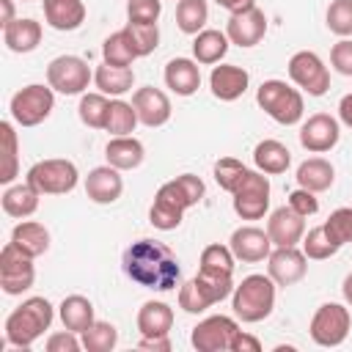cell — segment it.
I'll list each match as a JSON object with an SVG mask.
<instances>
[{"label": "cell", "mask_w": 352, "mask_h": 352, "mask_svg": "<svg viewBox=\"0 0 352 352\" xmlns=\"http://www.w3.org/2000/svg\"><path fill=\"white\" fill-rule=\"evenodd\" d=\"M124 272L138 286L154 292H170L179 286L182 267L176 253L157 239H138L124 250Z\"/></svg>", "instance_id": "obj_1"}, {"label": "cell", "mask_w": 352, "mask_h": 352, "mask_svg": "<svg viewBox=\"0 0 352 352\" xmlns=\"http://www.w3.org/2000/svg\"><path fill=\"white\" fill-rule=\"evenodd\" d=\"M201 198H204V182L192 173H182L157 190L154 204L148 209V223L160 231H173L179 228L184 212L195 206Z\"/></svg>", "instance_id": "obj_2"}, {"label": "cell", "mask_w": 352, "mask_h": 352, "mask_svg": "<svg viewBox=\"0 0 352 352\" xmlns=\"http://www.w3.org/2000/svg\"><path fill=\"white\" fill-rule=\"evenodd\" d=\"M52 324V305L44 297H30L25 300L19 308H14L6 319V341L11 346L28 349L33 346V341L50 330Z\"/></svg>", "instance_id": "obj_3"}, {"label": "cell", "mask_w": 352, "mask_h": 352, "mask_svg": "<svg viewBox=\"0 0 352 352\" xmlns=\"http://www.w3.org/2000/svg\"><path fill=\"white\" fill-rule=\"evenodd\" d=\"M234 272H214V270H198L195 278H190L187 283H182L179 289V308H184L187 314H201L209 305L226 300L234 289L231 283Z\"/></svg>", "instance_id": "obj_4"}, {"label": "cell", "mask_w": 352, "mask_h": 352, "mask_svg": "<svg viewBox=\"0 0 352 352\" xmlns=\"http://www.w3.org/2000/svg\"><path fill=\"white\" fill-rule=\"evenodd\" d=\"M231 308L242 322H261L275 308V280L270 275H248L234 286Z\"/></svg>", "instance_id": "obj_5"}, {"label": "cell", "mask_w": 352, "mask_h": 352, "mask_svg": "<svg viewBox=\"0 0 352 352\" xmlns=\"http://www.w3.org/2000/svg\"><path fill=\"white\" fill-rule=\"evenodd\" d=\"M256 102H258V107H261L272 121H278V124H283V126L297 124V121L302 118V110H305L300 91L292 88V85H286L283 80H264V82L258 85Z\"/></svg>", "instance_id": "obj_6"}, {"label": "cell", "mask_w": 352, "mask_h": 352, "mask_svg": "<svg viewBox=\"0 0 352 352\" xmlns=\"http://www.w3.org/2000/svg\"><path fill=\"white\" fill-rule=\"evenodd\" d=\"M231 195L234 212L242 220H258L270 209V179L261 170H245Z\"/></svg>", "instance_id": "obj_7"}, {"label": "cell", "mask_w": 352, "mask_h": 352, "mask_svg": "<svg viewBox=\"0 0 352 352\" xmlns=\"http://www.w3.org/2000/svg\"><path fill=\"white\" fill-rule=\"evenodd\" d=\"M77 165L72 160H41L28 170V184L41 195H63L77 187Z\"/></svg>", "instance_id": "obj_8"}, {"label": "cell", "mask_w": 352, "mask_h": 352, "mask_svg": "<svg viewBox=\"0 0 352 352\" xmlns=\"http://www.w3.org/2000/svg\"><path fill=\"white\" fill-rule=\"evenodd\" d=\"M55 107V96L50 85H25L11 96V118L19 126H36L41 124Z\"/></svg>", "instance_id": "obj_9"}, {"label": "cell", "mask_w": 352, "mask_h": 352, "mask_svg": "<svg viewBox=\"0 0 352 352\" xmlns=\"http://www.w3.org/2000/svg\"><path fill=\"white\" fill-rule=\"evenodd\" d=\"M352 327V316L349 308H344L341 302H324L316 308L314 319H311V338L319 346H338L346 341Z\"/></svg>", "instance_id": "obj_10"}, {"label": "cell", "mask_w": 352, "mask_h": 352, "mask_svg": "<svg viewBox=\"0 0 352 352\" xmlns=\"http://www.w3.org/2000/svg\"><path fill=\"white\" fill-rule=\"evenodd\" d=\"M36 267L28 253H22L14 242L3 245L0 250V286L6 294H22L33 286Z\"/></svg>", "instance_id": "obj_11"}, {"label": "cell", "mask_w": 352, "mask_h": 352, "mask_svg": "<svg viewBox=\"0 0 352 352\" xmlns=\"http://www.w3.org/2000/svg\"><path fill=\"white\" fill-rule=\"evenodd\" d=\"M91 82V69L82 58L77 55H58L47 66V85L58 94H82Z\"/></svg>", "instance_id": "obj_12"}, {"label": "cell", "mask_w": 352, "mask_h": 352, "mask_svg": "<svg viewBox=\"0 0 352 352\" xmlns=\"http://www.w3.org/2000/svg\"><path fill=\"white\" fill-rule=\"evenodd\" d=\"M289 77L311 96H322L330 88V72L322 58L311 50H300L289 58Z\"/></svg>", "instance_id": "obj_13"}, {"label": "cell", "mask_w": 352, "mask_h": 352, "mask_svg": "<svg viewBox=\"0 0 352 352\" xmlns=\"http://www.w3.org/2000/svg\"><path fill=\"white\" fill-rule=\"evenodd\" d=\"M239 333V324L231 319V316H206L204 322H198L192 327V346L198 352H223V349H231L234 338Z\"/></svg>", "instance_id": "obj_14"}, {"label": "cell", "mask_w": 352, "mask_h": 352, "mask_svg": "<svg viewBox=\"0 0 352 352\" xmlns=\"http://www.w3.org/2000/svg\"><path fill=\"white\" fill-rule=\"evenodd\" d=\"M264 33H267V16L256 6H250L245 11H236V14L228 16L226 36L236 47H256L264 38Z\"/></svg>", "instance_id": "obj_15"}, {"label": "cell", "mask_w": 352, "mask_h": 352, "mask_svg": "<svg viewBox=\"0 0 352 352\" xmlns=\"http://www.w3.org/2000/svg\"><path fill=\"white\" fill-rule=\"evenodd\" d=\"M267 275L275 280V286H292L297 280L305 278V270H308V256L302 250L294 248H275L270 256H267Z\"/></svg>", "instance_id": "obj_16"}, {"label": "cell", "mask_w": 352, "mask_h": 352, "mask_svg": "<svg viewBox=\"0 0 352 352\" xmlns=\"http://www.w3.org/2000/svg\"><path fill=\"white\" fill-rule=\"evenodd\" d=\"M228 248H231L234 258H239L245 264H256V261H264L272 253V239H270L267 231H261L256 226H242L231 234Z\"/></svg>", "instance_id": "obj_17"}, {"label": "cell", "mask_w": 352, "mask_h": 352, "mask_svg": "<svg viewBox=\"0 0 352 352\" xmlns=\"http://www.w3.org/2000/svg\"><path fill=\"white\" fill-rule=\"evenodd\" d=\"M338 121L327 113H314L302 126H300V143L302 148H308L311 154H322V151H330L336 143H338Z\"/></svg>", "instance_id": "obj_18"}, {"label": "cell", "mask_w": 352, "mask_h": 352, "mask_svg": "<svg viewBox=\"0 0 352 352\" xmlns=\"http://www.w3.org/2000/svg\"><path fill=\"white\" fill-rule=\"evenodd\" d=\"M267 234H270L275 248H294L305 234V217L286 204V206H280L270 214Z\"/></svg>", "instance_id": "obj_19"}, {"label": "cell", "mask_w": 352, "mask_h": 352, "mask_svg": "<svg viewBox=\"0 0 352 352\" xmlns=\"http://www.w3.org/2000/svg\"><path fill=\"white\" fill-rule=\"evenodd\" d=\"M132 107L138 113V121L146 126H162L170 118V99L154 85L138 88L132 94Z\"/></svg>", "instance_id": "obj_20"}, {"label": "cell", "mask_w": 352, "mask_h": 352, "mask_svg": "<svg viewBox=\"0 0 352 352\" xmlns=\"http://www.w3.org/2000/svg\"><path fill=\"white\" fill-rule=\"evenodd\" d=\"M124 192V179L118 168L113 165H99L85 176V195L94 204H113Z\"/></svg>", "instance_id": "obj_21"}, {"label": "cell", "mask_w": 352, "mask_h": 352, "mask_svg": "<svg viewBox=\"0 0 352 352\" xmlns=\"http://www.w3.org/2000/svg\"><path fill=\"white\" fill-rule=\"evenodd\" d=\"M248 72L242 66H234V63H220L212 69L209 74V85H212V94L220 99V102H234L239 99L245 91H248Z\"/></svg>", "instance_id": "obj_22"}, {"label": "cell", "mask_w": 352, "mask_h": 352, "mask_svg": "<svg viewBox=\"0 0 352 352\" xmlns=\"http://www.w3.org/2000/svg\"><path fill=\"white\" fill-rule=\"evenodd\" d=\"M165 85L179 96H192L201 85V69L190 58H173L165 66Z\"/></svg>", "instance_id": "obj_23"}, {"label": "cell", "mask_w": 352, "mask_h": 352, "mask_svg": "<svg viewBox=\"0 0 352 352\" xmlns=\"http://www.w3.org/2000/svg\"><path fill=\"white\" fill-rule=\"evenodd\" d=\"M44 19L55 30H77L85 22L82 0H44Z\"/></svg>", "instance_id": "obj_24"}, {"label": "cell", "mask_w": 352, "mask_h": 352, "mask_svg": "<svg viewBox=\"0 0 352 352\" xmlns=\"http://www.w3.org/2000/svg\"><path fill=\"white\" fill-rule=\"evenodd\" d=\"M173 327V311L170 305L160 302V300H148L140 305L138 311V330L143 333V338L151 336H168Z\"/></svg>", "instance_id": "obj_25"}, {"label": "cell", "mask_w": 352, "mask_h": 352, "mask_svg": "<svg viewBox=\"0 0 352 352\" xmlns=\"http://www.w3.org/2000/svg\"><path fill=\"white\" fill-rule=\"evenodd\" d=\"M3 41L11 52H33L41 44V25L36 19H14L3 28Z\"/></svg>", "instance_id": "obj_26"}, {"label": "cell", "mask_w": 352, "mask_h": 352, "mask_svg": "<svg viewBox=\"0 0 352 352\" xmlns=\"http://www.w3.org/2000/svg\"><path fill=\"white\" fill-rule=\"evenodd\" d=\"M104 157H107V165L118 168V170H132L143 162V143L138 138H129V135H116L107 148H104Z\"/></svg>", "instance_id": "obj_27"}, {"label": "cell", "mask_w": 352, "mask_h": 352, "mask_svg": "<svg viewBox=\"0 0 352 352\" xmlns=\"http://www.w3.org/2000/svg\"><path fill=\"white\" fill-rule=\"evenodd\" d=\"M11 242L22 253H28L30 258H36V256L47 253V248H50V231L41 223H36V220H22L19 226H14Z\"/></svg>", "instance_id": "obj_28"}, {"label": "cell", "mask_w": 352, "mask_h": 352, "mask_svg": "<svg viewBox=\"0 0 352 352\" xmlns=\"http://www.w3.org/2000/svg\"><path fill=\"white\" fill-rule=\"evenodd\" d=\"M253 162L261 173H286V168L292 165V151L280 140H261L253 148Z\"/></svg>", "instance_id": "obj_29"}, {"label": "cell", "mask_w": 352, "mask_h": 352, "mask_svg": "<svg viewBox=\"0 0 352 352\" xmlns=\"http://www.w3.org/2000/svg\"><path fill=\"white\" fill-rule=\"evenodd\" d=\"M333 179H336V170L327 160L322 157H311L305 160L300 168H297V184L311 190V192H324L333 187Z\"/></svg>", "instance_id": "obj_30"}, {"label": "cell", "mask_w": 352, "mask_h": 352, "mask_svg": "<svg viewBox=\"0 0 352 352\" xmlns=\"http://www.w3.org/2000/svg\"><path fill=\"white\" fill-rule=\"evenodd\" d=\"M60 322L66 330H74V333H85L96 319H94V305L88 297L82 294H69L63 302H60Z\"/></svg>", "instance_id": "obj_31"}, {"label": "cell", "mask_w": 352, "mask_h": 352, "mask_svg": "<svg viewBox=\"0 0 352 352\" xmlns=\"http://www.w3.org/2000/svg\"><path fill=\"white\" fill-rule=\"evenodd\" d=\"M38 190L33 184H14L3 192V212L8 217H28L38 209Z\"/></svg>", "instance_id": "obj_32"}, {"label": "cell", "mask_w": 352, "mask_h": 352, "mask_svg": "<svg viewBox=\"0 0 352 352\" xmlns=\"http://www.w3.org/2000/svg\"><path fill=\"white\" fill-rule=\"evenodd\" d=\"M94 82L102 94H110V96H121L126 91H132V82H135V72L129 66H110V63H102L94 74Z\"/></svg>", "instance_id": "obj_33"}, {"label": "cell", "mask_w": 352, "mask_h": 352, "mask_svg": "<svg viewBox=\"0 0 352 352\" xmlns=\"http://www.w3.org/2000/svg\"><path fill=\"white\" fill-rule=\"evenodd\" d=\"M228 52V36L209 28V30H201L192 41V55L198 63H220V58Z\"/></svg>", "instance_id": "obj_34"}, {"label": "cell", "mask_w": 352, "mask_h": 352, "mask_svg": "<svg viewBox=\"0 0 352 352\" xmlns=\"http://www.w3.org/2000/svg\"><path fill=\"white\" fill-rule=\"evenodd\" d=\"M209 19L206 0H179L176 6V25L187 36H198Z\"/></svg>", "instance_id": "obj_35"}, {"label": "cell", "mask_w": 352, "mask_h": 352, "mask_svg": "<svg viewBox=\"0 0 352 352\" xmlns=\"http://www.w3.org/2000/svg\"><path fill=\"white\" fill-rule=\"evenodd\" d=\"M102 58H104V63H110V66H132V60L138 58V52L132 50V41H129V36L124 33V28L116 30V33H110V36L104 38V44H102Z\"/></svg>", "instance_id": "obj_36"}, {"label": "cell", "mask_w": 352, "mask_h": 352, "mask_svg": "<svg viewBox=\"0 0 352 352\" xmlns=\"http://www.w3.org/2000/svg\"><path fill=\"white\" fill-rule=\"evenodd\" d=\"M124 33L129 36L132 50L138 52V58L151 55L160 44V30H157V25H148V22H126Z\"/></svg>", "instance_id": "obj_37"}, {"label": "cell", "mask_w": 352, "mask_h": 352, "mask_svg": "<svg viewBox=\"0 0 352 352\" xmlns=\"http://www.w3.org/2000/svg\"><path fill=\"white\" fill-rule=\"evenodd\" d=\"M80 121L85 124V126H91V129H104V124H107V110H110V102L104 99V94L99 91V94H85L82 99H80Z\"/></svg>", "instance_id": "obj_38"}, {"label": "cell", "mask_w": 352, "mask_h": 352, "mask_svg": "<svg viewBox=\"0 0 352 352\" xmlns=\"http://www.w3.org/2000/svg\"><path fill=\"white\" fill-rule=\"evenodd\" d=\"M135 124H138V113L129 102H121V99H113L110 102V110H107V124L104 129L110 135H129L135 132Z\"/></svg>", "instance_id": "obj_39"}, {"label": "cell", "mask_w": 352, "mask_h": 352, "mask_svg": "<svg viewBox=\"0 0 352 352\" xmlns=\"http://www.w3.org/2000/svg\"><path fill=\"white\" fill-rule=\"evenodd\" d=\"M0 138H3V154H6V165L0 173V182L8 184L14 182V176L19 173V146H16V132L8 121L0 124Z\"/></svg>", "instance_id": "obj_40"}, {"label": "cell", "mask_w": 352, "mask_h": 352, "mask_svg": "<svg viewBox=\"0 0 352 352\" xmlns=\"http://www.w3.org/2000/svg\"><path fill=\"white\" fill-rule=\"evenodd\" d=\"M118 341V330L110 322H94L85 333H82V346L88 352H110Z\"/></svg>", "instance_id": "obj_41"}, {"label": "cell", "mask_w": 352, "mask_h": 352, "mask_svg": "<svg viewBox=\"0 0 352 352\" xmlns=\"http://www.w3.org/2000/svg\"><path fill=\"white\" fill-rule=\"evenodd\" d=\"M336 250H338V245L327 236L324 226H316V228H311V231L302 236V253H305L308 258L322 261V258H330Z\"/></svg>", "instance_id": "obj_42"}, {"label": "cell", "mask_w": 352, "mask_h": 352, "mask_svg": "<svg viewBox=\"0 0 352 352\" xmlns=\"http://www.w3.org/2000/svg\"><path fill=\"white\" fill-rule=\"evenodd\" d=\"M322 226H324L327 236H330L338 248L346 245V242H352V206H341V209H336Z\"/></svg>", "instance_id": "obj_43"}, {"label": "cell", "mask_w": 352, "mask_h": 352, "mask_svg": "<svg viewBox=\"0 0 352 352\" xmlns=\"http://www.w3.org/2000/svg\"><path fill=\"white\" fill-rule=\"evenodd\" d=\"M327 28L336 36H352V0H333L330 3Z\"/></svg>", "instance_id": "obj_44"}, {"label": "cell", "mask_w": 352, "mask_h": 352, "mask_svg": "<svg viewBox=\"0 0 352 352\" xmlns=\"http://www.w3.org/2000/svg\"><path fill=\"white\" fill-rule=\"evenodd\" d=\"M245 170H248V168H245L239 160H234V157H220V160L214 162V182H217L226 192H234V187H236V182L242 179Z\"/></svg>", "instance_id": "obj_45"}, {"label": "cell", "mask_w": 352, "mask_h": 352, "mask_svg": "<svg viewBox=\"0 0 352 352\" xmlns=\"http://www.w3.org/2000/svg\"><path fill=\"white\" fill-rule=\"evenodd\" d=\"M201 267L214 272H234V253L226 245H206L201 253Z\"/></svg>", "instance_id": "obj_46"}, {"label": "cell", "mask_w": 352, "mask_h": 352, "mask_svg": "<svg viewBox=\"0 0 352 352\" xmlns=\"http://www.w3.org/2000/svg\"><path fill=\"white\" fill-rule=\"evenodd\" d=\"M160 11H162V3H160V0H129V3H126V16H129V22H148V25H157Z\"/></svg>", "instance_id": "obj_47"}, {"label": "cell", "mask_w": 352, "mask_h": 352, "mask_svg": "<svg viewBox=\"0 0 352 352\" xmlns=\"http://www.w3.org/2000/svg\"><path fill=\"white\" fill-rule=\"evenodd\" d=\"M330 63L338 74L344 77H352V41L349 38H341L338 44H333L330 50Z\"/></svg>", "instance_id": "obj_48"}, {"label": "cell", "mask_w": 352, "mask_h": 352, "mask_svg": "<svg viewBox=\"0 0 352 352\" xmlns=\"http://www.w3.org/2000/svg\"><path fill=\"white\" fill-rule=\"evenodd\" d=\"M289 206H292L294 212H300L302 217H311V214L319 212L316 192H311V190H305V187H300V190H294V192L289 195Z\"/></svg>", "instance_id": "obj_49"}, {"label": "cell", "mask_w": 352, "mask_h": 352, "mask_svg": "<svg viewBox=\"0 0 352 352\" xmlns=\"http://www.w3.org/2000/svg\"><path fill=\"white\" fill-rule=\"evenodd\" d=\"M80 341L74 330H63V333H52L47 338V352H77Z\"/></svg>", "instance_id": "obj_50"}, {"label": "cell", "mask_w": 352, "mask_h": 352, "mask_svg": "<svg viewBox=\"0 0 352 352\" xmlns=\"http://www.w3.org/2000/svg\"><path fill=\"white\" fill-rule=\"evenodd\" d=\"M258 349H261V341L248 336V333H242V330L236 333V338L231 344V352H258Z\"/></svg>", "instance_id": "obj_51"}, {"label": "cell", "mask_w": 352, "mask_h": 352, "mask_svg": "<svg viewBox=\"0 0 352 352\" xmlns=\"http://www.w3.org/2000/svg\"><path fill=\"white\" fill-rule=\"evenodd\" d=\"M140 349H160V352H168V349H170V338H168V336L143 338V341H140Z\"/></svg>", "instance_id": "obj_52"}, {"label": "cell", "mask_w": 352, "mask_h": 352, "mask_svg": "<svg viewBox=\"0 0 352 352\" xmlns=\"http://www.w3.org/2000/svg\"><path fill=\"white\" fill-rule=\"evenodd\" d=\"M220 8H226V11H231V14H236V11H245V8H250V6H256V0H214Z\"/></svg>", "instance_id": "obj_53"}, {"label": "cell", "mask_w": 352, "mask_h": 352, "mask_svg": "<svg viewBox=\"0 0 352 352\" xmlns=\"http://www.w3.org/2000/svg\"><path fill=\"white\" fill-rule=\"evenodd\" d=\"M338 118L352 129V94H346V96L338 102Z\"/></svg>", "instance_id": "obj_54"}, {"label": "cell", "mask_w": 352, "mask_h": 352, "mask_svg": "<svg viewBox=\"0 0 352 352\" xmlns=\"http://www.w3.org/2000/svg\"><path fill=\"white\" fill-rule=\"evenodd\" d=\"M0 6H3V28L8 25V22H14V0H0Z\"/></svg>", "instance_id": "obj_55"}, {"label": "cell", "mask_w": 352, "mask_h": 352, "mask_svg": "<svg viewBox=\"0 0 352 352\" xmlns=\"http://www.w3.org/2000/svg\"><path fill=\"white\" fill-rule=\"evenodd\" d=\"M341 292H344V300L352 305V272L344 278V286H341Z\"/></svg>", "instance_id": "obj_56"}, {"label": "cell", "mask_w": 352, "mask_h": 352, "mask_svg": "<svg viewBox=\"0 0 352 352\" xmlns=\"http://www.w3.org/2000/svg\"><path fill=\"white\" fill-rule=\"evenodd\" d=\"M25 3H28V0H25Z\"/></svg>", "instance_id": "obj_57"}]
</instances>
